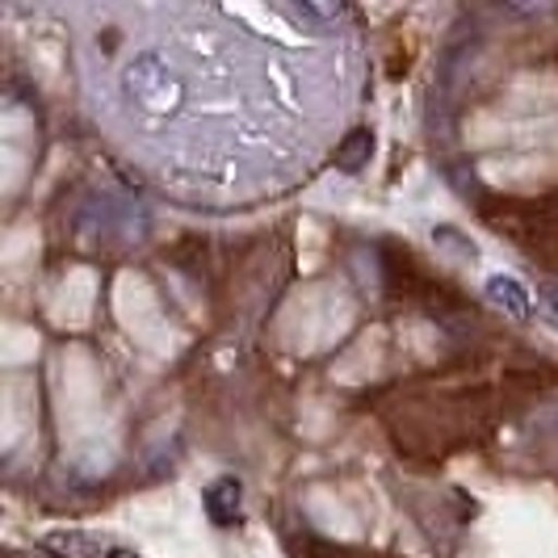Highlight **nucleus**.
I'll return each instance as SVG.
<instances>
[{
    "instance_id": "0eeeda50",
    "label": "nucleus",
    "mask_w": 558,
    "mask_h": 558,
    "mask_svg": "<svg viewBox=\"0 0 558 558\" xmlns=\"http://www.w3.org/2000/svg\"><path fill=\"white\" fill-rule=\"evenodd\" d=\"M281 13L286 17H299V22H315V26H324L328 17H340V9H315V4H286Z\"/></svg>"
},
{
    "instance_id": "7ed1b4c3",
    "label": "nucleus",
    "mask_w": 558,
    "mask_h": 558,
    "mask_svg": "<svg viewBox=\"0 0 558 558\" xmlns=\"http://www.w3.org/2000/svg\"><path fill=\"white\" fill-rule=\"evenodd\" d=\"M483 294H487L500 311H508L512 319H533V315H537V303H533L530 286L517 278H508V274H492V278L483 281Z\"/></svg>"
},
{
    "instance_id": "f257e3e1",
    "label": "nucleus",
    "mask_w": 558,
    "mask_h": 558,
    "mask_svg": "<svg viewBox=\"0 0 558 558\" xmlns=\"http://www.w3.org/2000/svg\"><path fill=\"white\" fill-rule=\"evenodd\" d=\"M185 93V81L177 76V68L156 51H143L122 68V97L135 110H172Z\"/></svg>"
},
{
    "instance_id": "f03ea898",
    "label": "nucleus",
    "mask_w": 558,
    "mask_h": 558,
    "mask_svg": "<svg viewBox=\"0 0 558 558\" xmlns=\"http://www.w3.org/2000/svg\"><path fill=\"white\" fill-rule=\"evenodd\" d=\"M202 504H206V517L219 525V530H235L244 521V487L240 478H215L206 492H202Z\"/></svg>"
},
{
    "instance_id": "423d86ee",
    "label": "nucleus",
    "mask_w": 558,
    "mask_h": 558,
    "mask_svg": "<svg viewBox=\"0 0 558 558\" xmlns=\"http://www.w3.org/2000/svg\"><path fill=\"white\" fill-rule=\"evenodd\" d=\"M433 244L441 252H449V256H462L466 265H478V244L466 235V231H458V227H433Z\"/></svg>"
},
{
    "instance_id": "6e6552de",
    "label": "nucleus",
    "mask_w": 558,
    "mask_h": 558,
    "mask_svg": "<svg viewBox=\"0 0 558 558\" xmlns=\"http://www.w3.org/2000/svg\"><path fill=\"white\" fill-rule=\"evenodd\" d=\"M542 299H546V307L555 311V319H558V290H542Z\"/></svg>"
},
{
    "instance_id": "1a4fd4ad",
    "label": "nucleus",
    "mask_w": 558,
    "mask_h": 558,
    "mask_svg": "<svg viewBox=\"0 0 558 558\" xmlns=\"http://www.w3.org/2000/svg\"><path fill=\"white\" fill-rule=\"evenodd\" d=\"M106 558H140V555H131V550H106Z\"/></svg>"
},
{
    "instance_id": "20e7f679",
    "label": "nucleus",
    "mask_w": 558,
    "mask_h": 558,
    "mask_svg": "<svg viewBox=\"0 0 558 558\" xmlns=\"http://www.w3.org/2000/svg\"><path fill=\"white\" fill-rule=\"evenodd\" d=\"M43 546L59 558H106V546L97 537H84V533H51Z\"/></svg>"
},
{
    "instance_id": "39448f33",
    "label": "nucleus",
    "mask_w": 558,
    "mask_h": 558,
    "mask_svg": "<svg viewBox=\"0 0 558 558\" xmlns=\"http://www.w3.org/2000/svg\"><path fill=\"white\" fill-rule=\"evenodd\" d=\"M369 156H374V135L369 131H353L349 140L340 143V151H336V168L340 172H362L369 165Z\"/></svg>"
}]
</instances>
